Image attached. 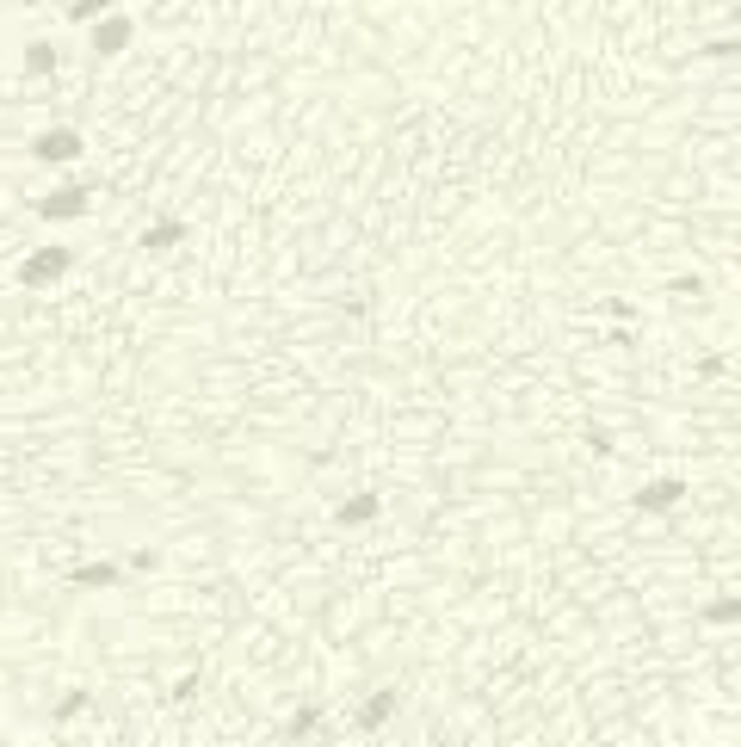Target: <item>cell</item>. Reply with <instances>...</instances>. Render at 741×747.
I'll use <instances>...</instances> for the list:
<instances>
[{
    "label": "cell",
    "mask_w": 741,
    "mask_h": 747,
    "mask_svg": "<svg viewBox=\"0 0 741 747\" xmlns=\"http://www.w3.org/2000/svg\"><path fill=\"white\" fill-rule=\"evenodd\" d=\"M75 581H81V587H112V581H118V568H112V562H81V568H75Z\"/></svg>",
    "instance_id": "obj_7"
},
{
    "label": "cell",
    "mask_w": 741,
    "mask_h": 747,
    "mask_svg": "<svg viewBox=\"0 0 741 747\" xmlns=\"http://www.w3.org/2000/svg\"><path fill=\"white\" fill-rule=\"evenodd\" d=\"M365 519H377V494H352L340 507V525H365Z\"/></svg>",
    "instance_id": "obj_6"
},
{
    "label": "cell",
    "mask_w": 741,
    "mask_h": 747,
    "mask_svg": "<svg viewBox=\"0 0 741 747\" xmlns=\"http://www.w3.org/2000/svg\"><path fill=\"white\" fill-rule=\"evenodd\" d=\"M130 31H136V25H130L124 13H112V19H99V25H93V50H99V56H118V50L130 44Z\"/></svg>",
    "instance_id": "obj_3"
},
{
    "label": "cell",
    "mask_w": 741,
    "mask_h": 747,
    "mask_svg": "<svg viewBox=\"0 0 741 747\" xmlns=\"http://www.w3.org/2000/svg\"><path fill=\"white\" fill-rule=\"evenodd\" d=\"M680 494H686V482H649V488L637 494V507H643V513H661V507H674Z\"/></svg>",
    "instance_id": "obj_5"
},
{
    "label": "cell",
    "mask_w": 741,
    "mask_h": 747,
    "mask_svg": "<svg viewBox=\"0 0 741 747\" xmlns=\"http://www.w3.org/2000/svg\"><path fill=\"white\" fill-rule=\"evenodd\" d=\"M75 155H81V136L75 130H56V136L38 142V161H75Z\"/></svg>",
    "instance_id": "obj_4"
},
{
    "label": "cell",
    "mask_w": 741,
    "mask_h": 747,
    "mask_svg": "<svg viewBox=\"0 0 741 747\" xmlns=\"http://www.w3.org/2000/svg\"><path fill=\"white\" fill-rule=\"evenodd\" d=\"M68 266H75V254H68V247H38V254L25 260V272H19V278H25V284H56Z\"/></svg>",
    "instance_id": "obj_1"
},
{
    "label": "cell",
    "mask_w": 741,
    "mask_h": 747,
    "mask_svg": "<svg viewBox=\"0 0 741 747\" xmlns=\"http://www.w3.org/2000/svg\"><path fill=\"white\" fill-rule=\"evenodd\" d=\"M87 210V186H56L44 204H38V217L44 223H68V217H81Z\"/></svg>",
    "instance_id": "obj_2"
},
{
    "label": "cell",
    "mask_w": 741,
    "mask_h": 747,
    "mask_svg": "<svg viewBox=\"0 0 741 747\" xmlns=\"http://www.w3.org/2000/svg\"><path fill=\"white\" fill-rule=\"evenodd\" d=\"M173 241H180V223H173V217H161V223L143 235V247H173Z\"/></svg>",
    "instance_id": "obj_9"
},
{
    "label": "cell",
    "mask_w": 741,
    "mask_h": 747,
    "mask_svg": "<svg viewBox=\"0 0 741 747\" xmlns=\"http://www.w3.org/2000/svg\"><path fill=\"white\" fill-rule=\"evenodd\" d=\"M729 618H741V599H717V606L704 612V624H729Z\"/></svg>",
    "instance_id": "obj_10"
},
{
    "label": "cell",
    "mask_w": 741,
    "mask_h": 747,
    "mask_svg": "<svg viewBox=\"0 0 741 747\" xmlns=\"http://www.w3.org/2000/svg\"><path fill=\"white\" fill-rule=\"evenodd\" d=\"M390 710H396V692H377V698H371V704L359 710V723H365V729H377L383 717H390Z\"/></svg>",
    "instance_id": "obj_8"
}]
</instances>
